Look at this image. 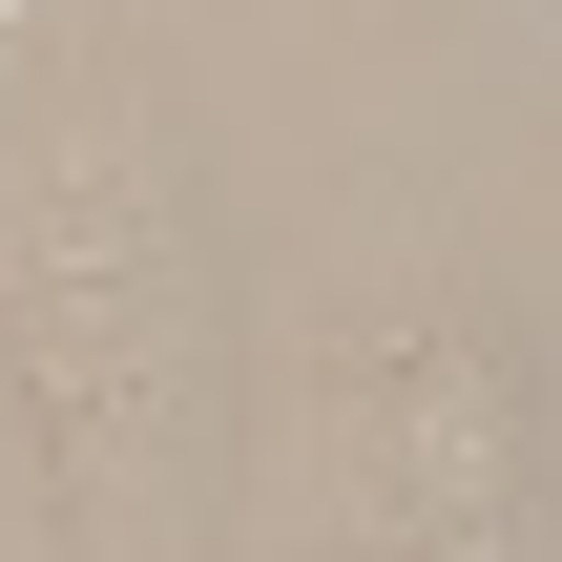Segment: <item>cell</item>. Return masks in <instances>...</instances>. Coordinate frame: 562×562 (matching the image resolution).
Masks as SVG:
<instances>
[{
    "label": "cell",
    "instance_id": "1",
    "mask_svg": "<svg viewBox=\"0 0 562 562\" xmlns=\"http://www.w3.org/2000/svg\"><path fill=\"white\" fill-rule=\"evenodd\" d=\"M0 355H21L63 480L104 521L146 501V562H188L209 480H229V292H209L167 104L83 42L0 63Z\"/></svg>",
    "mask_w": 562,
    "mask_h": 562
},
{
    "label": "cell",
    "instance_id": "2",
    "mask_svg": "<svg viewBox=\"0 0 562 562\" xmlns=\"http://www.w3.org/2000/svg\"><path fill=\"white\" fill-rule=\"evenodd\" d=\"M313 562H562L542 375L480 292H375L313 355Z\"/></svg>",
    "mask_w": 562,
    "mask_h": 562
}]
</instances>
